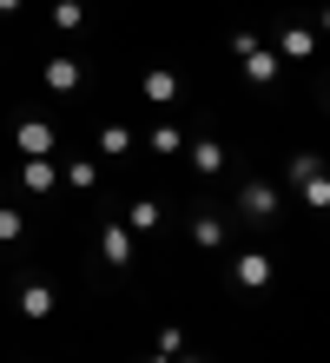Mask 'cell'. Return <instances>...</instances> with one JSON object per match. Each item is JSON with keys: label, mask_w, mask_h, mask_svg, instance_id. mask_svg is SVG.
Listing matches in <instances>:
<instances>
[{"label": "cell", "mask_w": 330, "mask_h": 363, "mask_svg": "<svg viewBox=\"0 0 330 363\" xmlns=\"http://www.w3.org/2000/svg\"><path fill=\"white\" fill-rule=\"evenodd\" d=\"M126 218H132V231H152V225H159V205H132Z\"/></svg>", "instance_id": "5b68a950"}, {"label": "cell", "mask_w": 330, "mask_h": 363, "mask_svg": "<svg viewBox=\"0 0 330 363\" xmlns=\"http://www.w3.org/2000/svg\"><path fill=\"white\" fill-rule=\"evenodd\" d=\"M20 179H27L33 191H47V185H53V165H47V159H27V165H20Z\"/></svg>", "instance_id": "277c9868"}, {"label": "cell", "mask_w": 330, "mask_h": 363, "mask_svg": "<svg viewBox=\"0 0 330 363\" xmlns=\"http://www.w3.org/2000/svg\"><path fill=\"white\" fill-rule=\"evenodd\" d=\"M13 7H20V0H0V13H13Z\"/></svg>", "instance_id": "9c48e42d"}, {"label": "cell", "mask_w": 330, "mask_h": 363, "mask_svg": "<svg viewBox=\"0 0 330 363\" xmlns=\"http://www.w3.org/2000/svg\"><path fill=\"white\" fill-rule=\"evenodd\" d=\"M145 93L152 99H172V73H145Z\"/></svg>", "instance_id": "52a82bcc"}, {"label": "cell", "mask_w": 330, "mask_h": 363, "mask_svg": "<svg viewBox=\"0 0 330 363\" xmlns=\"http://www.w3.org/2000/svg\"><path fill=\"white\" fill-rule=\"evenodd\" d=\"M20 311H27V317H47L53 311V291L47 284H27V291H20Z\"/></svg>", "instance_id": "3957f363"}, {"label": "cell", "mask_w": 330, "mask_h": 363, "mask_svg": "<svg viewBox=\"0 0 330 363\" xmlns=\"http://www.w3.org/2000/svg\"><path fill=\"white\" fill-rule=\"evenodd\" d=\"M47 145H53V133H47L40 119H27V125H20V152H27V159H47Z\"/></svg>", "instance_id": "6da1fadb"}, {"label": "cell", "mask_w": 330, "mask_h": 363, "mask_svg": "<svg viewBox=\"0 0 330 363\" xmlns=\"http://www.w3.org/2000/svg\"><path fill=\"white\" fill-rule=\"evenodd\" d=\"M47 86L53 93H73L79 86V67H73V60H53V67H47Z\"/></svg>", "instance_id": "7a4b0ae2"}, {"label": "cell", "mask_w": 330, "mask_h": 363, "mask_svg": "<svg viewBox=\"0 0 330 363\" xmlns=\"http://www.w3.org/2000/svg\"><path fill=\"white\" fill-rule=\"evenodd\" d=\"M0 238H20V211H0Z\"/></svg>", "instance_id": "ba28073f"}, {"label": "cell", "mask_w": 330, "mask_h": 363, "mask_svg": "<svg viewBox=\"0 0 330 363\" xmlns=\"http://www.w3.org/2000/svg\"><path fill=\"white\" fill-rule=\"evenodd\" d=\"M126 251H132V245H126V231H106V258L126 264Z\"/></svg>", "instance_id": "8992f818"}]
</instances>
